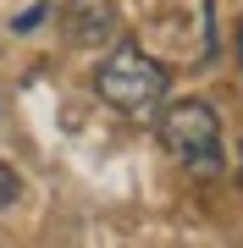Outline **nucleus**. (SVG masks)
<instances>
[{"label":"nucleus","instance_id":"7ed1b4c3","mask_svg":"<svg viewBox=\"0 0 243 248\" xmlns=\"http://www.w3.org/2000/svg\"><path fill=\"white\" fill-rule=\"evenodd\" d=\"M155 133H161L166 155L182 160L188 171H221V122L205 99H177L155 116Z\"/></svg>","mask_w":243,"mask_h":248},{"label":"nucleus","instance_id":"f257e3e1","mask_svg":"<svg viewBox=\"0 0 243 248\" xmlns=\"http://www.w3.org/2000/svg\"><path fill=\"white\" fill-rule=\"evenodd\" d=\"M166 61H155L144 45H122L111 50L105 61L94 72V94L105 99V105H116L122 116H133V122H155V110H161L166 99Z\"/></svg>","mask_w":243,"mask_h":248},{"label":"nucleus","instance_id":"f03ea898","mask_svg":"<svg viewBox=\"0 0 243 248\" xmlns=\"http://www.w3.org/2000/svg\"><path fill=\"white\" fill-rule=\"evenodd\" d=\"M144 50L155 61H205L216 50V22H210V0H155L138 22Z\"/></svg>","mask_w":243,"mask_h":248},{"label":"nucleus","instance_id":"0eeeda50","mask_svg":"<svg viewBox=\"0 0 243 248\" xmlns=\"http://www.w3.org/2000/svg\"><path fill=\"white\" fill-rule=\"evenodd\" d=\"M0 105H6V89H0Z\"/></svg>","mask_w":243,"mask_h":248},{"label":"nucleus","instance_id":"6e6552de","mask_svg":"<svg viewBox=\"0 0 243 248\" xmlns=\"http://www.w3.org/2000/svg\"><path fill=\"white\" fill-rule=\"evenodd\" d=\"M238 171H243V155H238Z\"/></svg>","mask_w":243,"mask_h":248},{"label":"nucleus","instance_id":"423d86ee","mask_svg":"<svg viewBox=\"0 0 243 248\" xmlns=\"http://www.w3.org/2000/svg\"><path fill=\"white\" fill-rule=\"evenodd\" d=\"M238 55H243V28H238Z\"/></svg>","mask_w":243,"mask_h":248},{"label":"nucleus","instance_id":"20e7f679","mask_svg":"<svg viewBox=\"0 0 243 248\" xmlns=\"http://www.w3.org/2000/svg\"><path fill=\"white\" fill-rule=\"evenodd\" d=\"M61 22L66 33L78 39V45H105V39H116V0H66L61 6Z\"/></svg>","mask_w":243,"mask_h":248},{"label":"nucleus","instance_id":"39448f33","mask_svg":"<svg viewBox=\"0 0 243 248\" xmlns=\"http://www.w3.org/2000/svg\"><path fill=\"white\" fill-rule=\"evenodd\" d=\"M17 193H22V182H17V171H11L6 160H0V210H11V204H17Z\"/></svg>","mask_w":243,"mask_h":248}]
</instances>
